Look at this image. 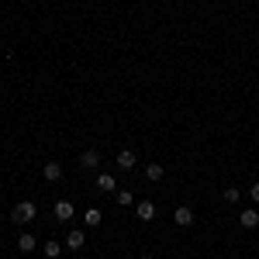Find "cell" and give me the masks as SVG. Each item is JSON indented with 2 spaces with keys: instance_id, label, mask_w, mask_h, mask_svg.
<instances>
[{
  "instance_id": "6da1fadb",
  "label": "cell",
  "mask_w": 259,
  "mask_h": 259,
  "mask_svg": "<svg viewBox=\"0 0 259 259\" xmlns=\"http://www.w3.org/2000/svg\"><path fill=\"white\" fill-rule=\"evenodd\" d=\"M38 218V207L31 204V200H21V204H14V211H11V221L14 225H28V221Z\"/></svg>"
},
{
  "instance_id": "7a4b0ae2",
  "label": "cell",
  "mask_w": 259,
  "mask_h": 259,
  "mask_svg": "<svg viewBox=\"0 0 259 259\" xmlns=\"http://www.w3.org/2000/svg\"><path fill=\"white\" fill-rule=\"evenodd\" d=\"M135 214H139L142 221H152L156 218V204H152V200H142V204H135Z\"/></svg>"
},
{
  "instance_id": "3957f363",
  "label": "cell",
  "mask_w": 259,
  "mask_h": 259,
  "mask_svg": "<svg viewBox=\"0 0 259 259\" xmlns=\"http://www.w3.org/2000/svg\"><path fill=\"white\" fill-rule=\"evenodd\" d=\"M73 214H76V211H73L69 200H56V218H59V221H69Z\"/></svg>"
},
{
  "instance_id": "277c9868",
  "label": "cell",
  "mask_w": 259,
  "mask_h": 259,
  "mask_svg": "<svg viewBox=\"0 0 259 259\" xmlns=\"http://www.w3.org/2000/svg\"><path fill=\"white\" fill-rule=\"evenodd\" d=\"M83 221H87V228H97L100 221H104L100 207H87V211H83Z\"/></svg>"
},
{
  "instance_id": "5b68a950",
  "label": "cell",
  "mask_w": 259,
  "mask_h": 259,
  "mask_svg": "<svg viewBox=\"0 0 259 259\" xmlns=\"http://www.w3.org/2000/svg\"><path fill=\"white\" fill-rule=\"evenodd\" d=\"M83 245H87V235H83V232H69V235H66V249L76 252V249H83Z\"/></svg>"
},
{
  "instance_id": "8992f818",
  "label": "cell",
  "mask_w": 259,
  "mask_h": 259,
  "mask_svg": "<svg viewBox=\"0 0 259 259\" xmlns=\"http://www.w3.org/2000/svg\"><path fill=\"white\" fill-rule=\"evenodd\" d=\"M41 173H45V180H49V183H56V180L62 177V166L52 159V162H45V169H41Z\"/></svg>"
},
{
  "instance_id": "52a82bcc",
  "label": "cell",
  "mask_w": 259,
  "mask_h": 259,
  "mask_svg": "<svg viewBox=\"0 0 259 259\" xmlns=\"http://www.w3.org/2000/svg\"><path fill=\"white\" fill-rule=\"evenodd\" d=\"M135 162H139L135 152H128V149H121V152H118V166H121V169H132Z\"/></svg>"
},
{
  "instance_id": "ba28073f",
  "label": "cell",
  "mask_w": 259,
  "mask_h": 259,
  "mask_svg": "<svg viewBox=\"0 0 259 259\" xmlns=\"http://www.w3.org/2000/svg\"><path fill=\"white\" fill-rule=\"evenodd\" d=\"M97 162H100L97 149H87V152H83V156H80V166H83V169H94V166H97Z\"/></svg>"
},
{
  "instance_id": "9c48e42d",
  "label": "cell",
  "mask_w": 259,
  "mask_h": 259,
  "mask_svg": "<svg viewBox=\"0 0 259 259\" xmlns=\"http://www.w3.org/2000/svg\"><path fill=\"white\" fill-rule=\"evenodd\" d=\"M35 245H38V239H35V235H28V232L18 239V249H21V252H35Z\"/></svg>"
},
{
  "instance_id": "30bf717a",
  "label": "cell",
  "mask_w": 259,
  "mask_h": 259,
  "mask_svg": "<svg viewBox=\"0 0 259 259\" xmlns=\"http://www.w3.org/2000/svg\"><path fill=\"white\" fill-rule=\"evenodd\" d=\"M114 187H118V183H114V177H107V173H104V177H97V190H104V194H114Z\"/></svg>"
},
{
  "instance_id": "8fae6325",
  "label": "cell",
  "mask_w": 259,
  "mask_h": 259,
  "mask_svg": "<svg viewBox=\"0 0 259 259\" xmlns=\"http://www.w3.org/2000/svg\"><path fill=\"white\" fill-rule=\"evenodd\" d=\"M173 218H177V225H194V211H190V207H177Z\"/></svg>"
},
{
  "instance_id": "7c38bea8",
  "label": "cell",
  "mask_w": 259,
  "mask_h": 259,
  "mask_svg": "<svg viewBox=\"0 0 259 259\" xmlns=\"http://www.w3.org/2000/svg\"><path fill=\"white\" fill-rule=\"evenodd\" d=\"M242 225H245V228H259V211H252V207L242 211Z\"/></svg>"
},
{
  "instance_id": "4fadbf2b",
  "label": "cell",
  "mask_w": 259,
  "mask_h": 259,
  "mask_svg": "<svg viewBox=\"0 0 259 259\" xmlns=\"http://www.w3.org/2000/svg\"><path fill=\"white\" fill-rule=\"evenodd\" d=\"M145 180H152V183L162 180V166H159V162H149V166H145Z\"/></svg>"
},
{
  "instance_id": "5bb4252c",
  "label": "cell",
  "mask_w": 259,
  "mask_h": 259,
  "mask_svg": "<svg viewBox=\"0 0 259 259\" xmlns=\"http://www.w3.org/2000/svg\"><path fill=\"white\" fill-rule=\"evenodd\" d=\"M59 252H62V245H59V242H45V256H49V259H56Z\"/></svg>"
},
{
  "instance_id": "9a60e30c",
  "label": "cell",
  "mask_w": 259,
  "mask_h": 259,
  "mask_svg": "<svg viewBox=\"0 0 259 259\" xmlns=\"http://www.w3.org/2000/svg\"><path fill=\"white\" fill-rule=\"evenodd\" d=\"M221 197L228 200V204H239V197H242V194L235 190V187H225V194H221Z\"/></svg>"
},
{
  "instance_id": "2e32d148",
  "label": "cell",
  "mask_w": 259,
  "mask_h": 259,
  "mask_svg": "<svg viewBox=\"0 0 259 259\" xmlns=\"http://www.w3.org/2000/svg\"><path fill=\"white\" fill-rule=\"evenodd\" d=\"M132 204H135V197H132L128 190H121L118 194V207H132Z\"/></svg>"
},
{
  "instance_id": "e0dca14e",
  "label": "cell",
  "mask_w": 259,
  "mask_h": 259,
  "mask_svg": "<svg viewBox=\"0 0 259 259\" xmlns=\"http://www.w3.org/2000/svg\"><path fill=\"white\" fill-rule=\"evenodd\" d=\"M249 197H252V200H259V183H252V187H249Z\"/></svg>"
},
{
  "instance_id": "ac0fdd59",
  "label": "cell",
  "mask_w": 259,
  "mask_h": 259,
  "mask_svg": "<svg viewBox=\"0 0 259 259\" xmlns=\"http://www.w3.org/2000/svg\"><path fill=\"white\" fill-rule=\"evenodd\" d=\"M139 259H152V256H139Z\"/></svg>"
}]
</instances>
